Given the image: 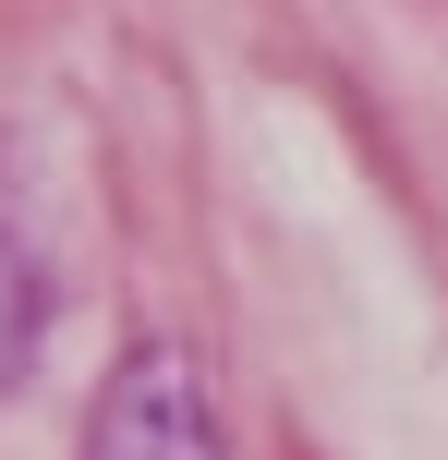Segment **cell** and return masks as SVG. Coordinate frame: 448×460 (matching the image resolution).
Returning a JSON list of instances; mask_svg holds the SVG:
<instances>
[{
	"label": "cell",
	"mask_w": 448,
	"mask_h": 460,
	"mask_svg": "<svg viewBox=\"0 0 448 460\" xmlns=\"http://www.w3.org/2000/svg\"><path fill=\"white\" fill-rule=\"evenodd\" d=\"M85 460H218V424H206V376H194V351L145 340L134 364L110 376V400H97Z\"/></svg>",
	"instance_id": "cell-1"
}]
</instances>
